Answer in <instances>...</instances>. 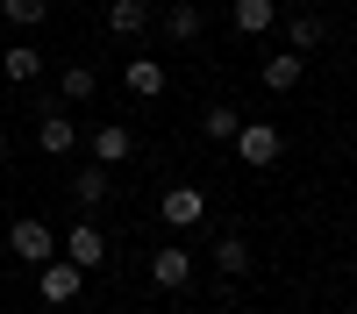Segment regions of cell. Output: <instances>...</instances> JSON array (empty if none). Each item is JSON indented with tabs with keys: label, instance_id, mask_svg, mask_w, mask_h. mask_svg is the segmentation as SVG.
Instances as JSON below:
<instances>
[{
	"label": "cell",
	"instance_id": "obj_18",
	"mask_svg": "<svg viewBox=\"0 0 357 314\" xmlns=\"http://www.w3.org/2000/svg\"><path fill=\"white\" fill-rule=\"evenodd\" d=\"M200 129H207V136H215V143H236V129H243V114H236L229 100H215V107H207V114H200Z\"/></svg>",
	"mask_w": 357,
	"mask_h": 314
},
{
	"label": "cell",
	"instance_id": "obj_2",
	"mask_svg": "<svg viewBox=\"0 0 357 314\" xmlns=\"http://www.w3.org/2000/svg\"><path fill=\"white\" fill-rule=\"evenodd\" d=\"M57 257H65L72 272H100V265H107V236H100V221L65 228V236H57Z\"/></svg>",
	"mask_w": 357,
	"mask_h": 314
},
{
	"label": "cell",
	"instance_id": "obj_10",
	"mask_svg": "<svg viewBox=\"0 0 357 314\" xmlns=\"http://www.w3.org/2000/svg\"><path fill=\"white\" fill-rule=\"evenodd\" d=\"M65 193H72V207H79V214H93V207H107L114 179H107L100 164H86V171H72V186H65Z\"/></svg>",
	"mask_w": 357,
	"mask_h": 314
},
{
	"label": "cell",
	"instance_id": "obj_14",
	"mask_svg": "<svg viewBox=\"0 0 357 314\" xmlns=\"http://www.w3.org/2000/svg\"><path fill=\"white\" fill-rule=\"evenodd\" d=\"M122 86H129L136 100H158V93H165L172 79H165V65H158V57H129V72H122Z\"/></svg>",
	"mask_w": 357,
	"mask_h": 314
},
{
	"label": "cell",
	"instance_id": "obj_15",
	"mask_svg": "<svg viewBox=\"0 0 357 314\" xmlns=\"http://www.w3.org/2000/svg\"><path fill=\"white\" fill-rule=\"evenodd\" d=\"M158 29H165V43H200V29H207V22H200V8H193V0H172Z\"/></svg>",
	"mask_w": 357,
	"mask_h": 314
},
{
	"label": "cell",
	"instance_id": "obj_21",
	"mask_svg": "<svg viewBox=\"0 0 357 314\" xmlns=\"http://www.w3.org/2000/svg\"><path fill=\"white\" fill-rule=\"evenodd\" d=\"M0 150H8V122H0Z\"/></svg>",
	"mask_w": 357,
	"mask_h": 314
},
{
	"label": "cell",
	"instance_id": "obj_17",
	"mask_svg": "<svg viewBox=\"0 0 357 314\" xmlns=\"http://www.w3.org/2000/svg\"><path fill=\"white\" fill-rule=\"evenodd\" d=\"M0 72H8L15 86H36V79H43V50H29V43H15L8 57H0Z\"/></svg>",
	"mask_w": 357,
	"mask_h": 314
},
{
	"label": "cell",
	"instance_id": "obj_8",
	"mask_svg": "<svg viewBox=\"0 0 357 314\" xmlns=\"http://www.w3.org/2000/svg\"><path fill=\"white\" fill-rule=\"evenodd\" d=\"M36 285H43V300H50V307H72V300H79V285H86V272H72L65 257H50V265H36Z\"/></svg>",
	"mask_w": 357,
	"mask_h": 314
},
{
	"label": "cell",
	"instance_id": "obj_7",
	"mask_svg": "<svg viewBox=\"0 0 357 314\" xmlns=\"http://www.w3.org/2000/svg\"><path fill=\"white\" fill-rule=\"evenodd\" d=\"M107 29H114L122 43H136V36H151V29H158V8H151V0H107Z\"/></svg>",
	"mask_w": 357,
	"mask_h": 314
},
{
	"label": "cell",
	"instance_id": "obj_20",
	"mask_svg": "<svg viewBox=\"0 0 357 314\" xmlns=\"http://www.w3.org/2000/svg\"><path fill=\"white\" fill-rule=\"evenodd\" d=\"M215 265H222L229 278H243V272H250V243H243V236H222V243H215Z\"/></svg>",
	"mask_w": 357,
	"mask_h": 314
},
{
	"label": "cell",
	"instance_id": "obj_12",
	"mask_svg": "<svg viewBox=\"0 0 357 314\" xmlns=\"http://www.w3.org/2000/svg\"><path fill=\"white\" fill-rule=\"evenodd\" d=\"M307 72H301V57L293 50H264V72H257V86H272V93H293Z\"/></svg>",
	"mask_w": 357,
	"mask_h": 314
},
{
	"label": "cell",
	"instance_id": "obj_1",
	"mask_svg": "<svg viewBox=\"0 0 357 314\" xmlns=\"http://www.w3.org/2000/svg\"><path fill=\"white\" fill-rule=\"evenodd\" d=\"M8 250L22 257V265H50V257H57V228H50L43 214H15V228H8Z\"/></svg>",
	"mask_w": 357,
	"mask_h": 314
},
{
	"label": "cell",
	"instance_id": "obj_5",
	"mask_svg": "<svg viewBox=\"0 0 357 314\" xmlns=\"http://www.w3.org/2000/svg\"><path fill=\"white\" fill-rule=\"evenodd\" d=\"M200 214H207V193H200V186H165V193H158V221H165V228H193Z\"/></svg>",
	"mask_w": 357,
	"mask_h": 314
},
{
	"label": "cell",
	"instance_id": "obj_16",
	"mask_svg": "<svg viewBox=\"0 0 357 314\" xmlns=\"http://www.w3.org/2000/svg\"><path fill=\"white\" fill-rule=\"evenodd\" d=\"M93 93H100L93 65H65V72H57V100H93Z\"/></svg>",
	"mask_w": 357,
	"mask_h": 314
},
{
	"label": "cell",
	"instance_id": "obj_11",
	"mask_svg": "<svg viewBox=\"0 0 357 314\" xmlns=\"http://www.w3.org/2000/svg\"><path fill=\"white\" fill-rule=\"evenodd\" d=\"M229 29H236V36H272V29H279V8H272V0H236V8H229Z\"/></svg>",
	"mask_w": 357,
	"mask_h": 314
},
{
	"label": "cell",
	"instance_id": "obj_19",
	"mask_svg": "<svg viewBox=\"0 0 357 314\" xmlns=\"http://www.w3.org/2000/svg\"><path fill=\"white\" fill-rule=\"evenodd\" d=\"M0 22H15V29H36V22H50V0H0Z\"/></svg>",
	"mask_w": 357,
	"mask_h": 314
},
{
	"label": "cell",
	"instance_id": "obj_6",
	"mask_svg": "<svg viewBox=\"0 0 357 314\" xmlns=\"http://www.w3.org/2000/svg\"><path fill=\"white\" fill-rule=\"evenodd\" d=\"M36 143H43V157H65L72 143H79V129L65 122V107H57L50 93H43V107H36Z\"/></svg>",
	"mask_w": 357,
	"mask_h": 314
},
{
	"label": "cell",
	"instance_id": "obj_13",
	"mask_svg": "<svg viewBox=\"0 0 357 314\" xmlns=\"http://www.w3.org/2000/svg\"><path fill=\"white\" fill-rule=\"evenodd\" d=\"M279 29H286L293 57H301V50H321V43H329V22H321V15H279Z\"/></svg>",
	"mask_w": 357,
	"mask_h": 314
},
{
	"label": "cell",
	"instance_id": "obj_9",
	"mask_svg": "<svg viewBox=\"0 0 357 314\" xmlns=\"http://www.w3.org/2000/svg\"><path fill=\"white\" fill-rule=\"evenodd\" d=\"M86 143H93V164L107 171V164H129L136 157V129H122V122H100L93 136H86Z\"/></svg>",
	"mask_w": 357,
	"mask_h": 314
},
{
	"label": "cell",
	"instance_id": "obj_4",
	"mask_svg": "<svg viewBox=\"0 0 357 314\" xmlns=\"http://www.w3.org/2000/svg\"><path fill=\"white\" fill-rule=\"evenodd\" d=\"M151 285H158V293H186V285H193V250H178V243L151 250Z\"/></svg>",
	"mask_w": 357,
	"mask_h": 314
},
{
	"label": "cell",
	"instance_id": "obj_3",
	"mask_svg": "<svg viewBox=\"0 0 357 314\" xmlns=\"http://www.w3.org/2000/svg\"><path fill=\"white\" fill-rule=\"evenodd\" d=\"M236 157H243L250 171H272V164L286 157V136H279L272 122H243V129H236Z\"/></svg>",
	"mask_w": 357,
	"mask_h": 314
}]
</instances>
